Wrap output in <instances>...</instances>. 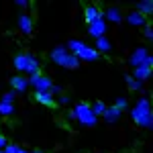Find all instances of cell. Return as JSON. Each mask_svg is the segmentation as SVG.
I'll list each match as a JSON object with an SVG mask.
<instances>
[{"label":"cell","mask_w":153,"mask_h":153,"mask_svg":"<svg viewBox=\"0 0 153 153\" xmlns=\"http://www.w3.org/2000/svg\"><path fill=\"white\" fill-rule=\"evenodd\" d=\"M35 102H39L41 106H47V108H55V96L51 92H35Z\"/></svg>","instance_id":"obj_15"},{"label":"cell","mask_w":153,"mask_h":153,"mask_svg":"<svg viewBox=\"0 0 153 153\" xmlns=\"http://www.w3.org/2000/svg\"><path fill=\"white\" fill-rule=\"evenodd\" d=\"M6 145H8V139H6V137H4V135L0 133V149H4Z\"/></svg>","instance_id":"obj_28"},{"label":"cell","mask_w":153,"mask_h":153,"mask_svg":"<svg viewBox=\"0 0 153 153\" xmlns=\"http://www.w3.org/2000/svg\"><path fill=\"white\" fill-rule=\"evenodd\" d=\"M151 53H149V49L145 47V45H141V47H137V49H133V53L129 55V63H131V68H139V65H143L145 63V59L149 57Z\"/></svg>","instance_id":"obj_9"},{"label":"cell","mask_w":153,"mask_h":153,"mask_svg":"<svg viewBox=\"0 0 153 153\" xmlns=\"http://www.w3.org/2000/svg\"><path fill=\"white\" fill-rule=\"evenodd\" d=\"M151 74H153V68H149V65H139V68H133V74H131V78L133 80H137V82H141L145 84L149 78H151Z\"/></svg>","instance_id":"obj_12"},{"label":"cell","mask_w":153,"mask_h":153,"mask_svg":"<svg viewBox=\"0 0 153 153\" xmlns=\"http://www.w3.org/2000/svg\"><path fill=\"white\" fill-rule=\"evenodd\" d=\"M33 153H45V151H41V149H35V151H33Z\"/></svg>","instance_id":"obj_29"},{"label":"cell","mask_w":153,"mask_h":153,"mask_svg":"<svg viewBox=\"0 0 153 153\" xmlns=\"http://www.w3.org/2000/svg\"><path fill=\"white\" fill-rule=\"evenodd\" d=\"M10 88L14 94H25L29 90V80L27 76H21V74H14L10 78Z\"/></svg>","instance_id":"obj_10"},{"label":"cell","mask_w":153,"mask_h":153,"mask_svg":"<svg viewBox=\"0 0 153 153\" xmlns=\"http://www.w3.org/2000/svg\"><path fill=\"white\" fill-rule=\"evenodd\" d=\"M0 153H6V151H4V149H0Z\"/></svg>","instance_id":"obj_30"},{"label":"cell","mask_w":153,"mask_h":153,"mask_svg":"<svg viewBox=\"0 0 153 153\" xmlns=\"http://www.w3.org/2000/svg\"><path fill=\"white\" fill-rule=\"evenodd\" d=\"M16 27H19V31H21L23 35L31 37V35H33V31H35V21H33L31 14L23 12V14H19V19H16Z\"/></svg>","instance_id":"obj_6"},{"label":"cell","mask_w":153,"mask_h":153,"mask_svg":"<svg viewBox=\"0 0 153 153\" xmlns=\"http://www.w3.org/2000/svg\"><path fill=\"white\" fill-rule=\"evenodd\" d=\"M14 4H16V6H19V8H27V6H29V4H31V2H29V0H16V2H14Z\"/></svg>","instance_id":"obj_27"},{"label":"cell","mask_w":153,"mask_h":153,"mask_svg":"<svg viewBox=\"0 0 153 153\" xmlns=\"http://www.w3.org/2000/svg\"><path fill=\"white\" fill-rule=\"evenodd\" d=\"M131 118L141 129L149 131L153 127V110H151V98L149 96H141L137 100V104L131 108Z\"/></svg>","instance_id":"obj_1"},{"label":"cell","mask_w":153,"mask_h":153,"mask_svg":"<svg viewBox=\"0 0 153 153\" xmlns=\"http://www.w3.org/2000/svg\"><path fill=\"white\" fill-rule=\"evenodd\" d=\"M14 98H16V94H14L12 90H8L6 94H2V98H0V102H8V104H14Z\"/></svg>","instance_id":"obj_24"},{"label":"cell","mask_w":153,"mask_h":153,"mask_svg":"<svg viewBox=\"0 0 153 153\" xmlns=\"http://www.w3.org/2000/svg\"><path fill=\"white\" fill-rule=\"evenodd\" d=\"M123 21H127V25H131V27H145V25L149 23L143 14H139L137 10H131L129 14H125V19Z\"/></svg>","instance_id":"obj_14"},{"label":"cell","mask_w":153,"mask_h":153,"mask_svg":"<svg viewBox=\"0 0 153 153\" xmlns=\"http://www.w3.org/2000/svg\"><path fill=\"white\" fill-rule=\"evenodd\" d=\"M133 10H137L139 14H143L145 19H149V16L153 14V0H139V2L135 4Z\"/></svg>","instance_id":"obj_16"},{"label":"cell","mask_w":153,"mask_h":153,"mask_svg":"<svg viewBox=\"0 0 153 153\" xmlns=\"http://www.w3.org/2000/svg\"><path fill=\"white\" fill-rule=\"evenodd\" d=\"M114 108H117V110H120V112H125V110H127V108H129V100H127V98H125V96H118L117 100H114Z\"/></svg>","instance_id":"obj_22"},{"label":"cell","mask_w":153,"mask_h":153,"mask_svg":"<svg viewBox=\"0 0 153 153\" xmlns=\"http://www.w3.org/2000/svg\"><path fill=\"white\" fill-rule=\"evenodd\" d=\"M90 110H92V114H94V117L98 118V117H102V114H104L106 104L102 102V100H96L94 104H90Z\"/></svg>","instance_id":"obj_21"},{"label":"cell","mask_w":153,"mask_h":153,"mask_svg":"<svg viewBox=\"0 0 153 153\" xmlns=\"http://www.w3.org/2000/svg\"><path fill=\"white\" fill-rule=\"evenodd\" d=\"M94 49L100 53V55H104V53H110L112 51V41L108 39V37H100V39H96V45Z\"/></svg>","instance_id":"obj_17"},{"label":"cell","mask_w":153,"mask_h":153,"mask_svg":"<svg viewBox=\"0 0 153 153\" xmlns=\"http://www.w3.org/2000/svg\"><path fill=\"white\" fill-rule=\"evenodd\" d=\"M125 84L129 86V90L143 94V84H141V82H137V80H133V78H131V74H125Z\"/></svg>","instance_id":"obj_19"},{"label":"cell","mask_w":153,"mask_h":153,"mask_svg":"<svg viewBox=\"0 0 153 153\" xmlns=\"http://www.w3.org/2000/svg\"><path fill=\"white\" fill-rule=\"evenodd\" d=\"M49 92H51V94H53V96H61V92H63V88H61V86H59V84H53V86H51V90H49Z\"/></svg>","instance_id":"obj_26"},{"label":"cell","mask_w":153,"mask_h":153,"mask_svg":"<svg viewBox=\"0 0 153 153\" xmlns=\"http://www.w3.org/2000/svg\"><path fill=\"white\" fill-rule=\"evenodd\" d=\"M12 63H14V70L21 76H25V74H29V76L41 74V59L37 57L35 53H31V51H19L12 57Z\"/></svg>","instance_id":"obj_2"},{"label":"cell","mask_w":153,"mask_h":153,"mask_svg":"<svg viewBox=\"0 0 153 153\" xmlns=\"http://www.w3.org/2000/svg\"><path fill=\"white\" fill-rule=\"evenodd\" d=\"M49 57H51V61H53L55 65L63 68V70H78V68H80V61L65 49V45H55V47L51 49Z\"/></svg>","instance_id":"obj_3"},{"label":"cell","mask_w":153,"mask_h":153,"mask_svg":"<svg viewBox=\"0 0 153 153\" xmlns=\"http://www.w3.org/2000/svg\"><path fill=\"white\" fill-rule=\"evenodd\" d=\"M55 104H57V106H70L71 104V98H70V96H65V94H61V96L55 98Z\"/></svg>","instance_id":"obj_23"},{"label":"cell","mask_w":153,"mask_h":153,"mask_svg":"<svg viewBox=\"0 0 153 153\" xmlns=\"http://www.w3.org/2000/svg\"><path fill=\"white\" fill-rule=\"evenodd\" d=\"M27 80H29V86L35 88V92H49L51 86L55 84L47 74H35V76H29Z\"/></svg>","instance_id":"obj_5"},{"label":"cell","mask_w":153,"mask_h":153,"mask_svg":"<svg viewBox=\"0 0 153 153\" xmlns=\"http://www.w3.org/2000/svg\"><path fill=\"white\" fill-rule=\"evenodd\" d=\"M102 19L106 21V25H120L125 14H123V10L118 6H108V8L102 10Z\"/></svg>","instance_id":"obj_8"},{"label":"cell","mask_w":153,"mask_h":153,"mask_svg":"<svg viewBox=\"0 0 153 153\" xmlns=\"http://www.w3.org/2000/svg\"><path fill=\"white\" fill-rule=\"evenodd\" d=\"M143 37H145L147 41H151V39H153V27H151V23H147L145 27H143Z\"/></svg>","instance_id":"obj_25"},{"label":"cell","mask_w":153,"mask_h":153,"mask_svg":"<svg viewBox=\"0 0 153 153\" xmlns=\"http://www.w3.org/2000/svg\"><path fill=\"white\" fill-rule=\"evenodd\" d=\"M14 112H16V106H14V104H8V102H0V117L8 118V117H12Z\"/></svg>","instance_id":"obj_20"},{"label":"cell","mask_w":153,"mask_h":153,"mask_svg":"<svg viewBox=\"0 0 153 153\" xmlns=\"http://www.w3.org/2000/svg\"><path fill=\"white\" fill-rule=\"evenodd\" d=\"M100 19H102V10H100L96 4H88V6L84 8V21L88 25L96 23V21H100Z\"/></svg>","instance_id":"obj_13"},{"label":"cell","mask_w":153,"mask_h":153,"mask_svg":"<svg viewBox=\"0 0 153 153\" xmlns=\"http://www.w3.org/2000/svg\"><path fill=\"white\" fill-rule=\"evenodd\" d=\"M74 57L78 59V61H98V59H100V53H98L94 47H90V45L84 43L82 47L74 53Z\"/></svg>","instance_id":"obj_7"},{"label":"cell","mask_w":153,"mask_h":153,"mask_svg":"<svg viewBox=\"0 0 153 153\" xmlns=\"http://www.w3.org/2000/svg\"><path fill=\"white\" fill-rule=\"evenodd\" d=\"M120 114H123V112H120V110H117L114 106H106L102 118H104V123H108V125H114V123H118Z\"/></svg>","instance_id":"obj_18"},{"label":"cell","mask_w":153,"mask_h":153,"mask_svg":"<svg viewBox=\"0 0 153 153\" xmlns=\"http://www.w3.org/2000/svg\"><path fill=\"white\" fill-rule=\"evenodd\" d=\"M106 31H108V25H106L104 19L96 21V23L88 25V35L92 39H100V37H106Z\"/></svg>","instance_id":"obj_11"},{"label":"cell","mask_w":153,"mask_h":153,"mask_svg":"<svg viewBox=\"0 0 153 153\" xmlns=\"http://www.w3.org/2000/svg\"><path fill=\"white\" fill-rule=\"evenodd\" d=\"M71 114H74V123H80L82 127H96V123H98V118L90 110V104L84 100L71 108Z\"/></svg>","instance_id":"obj_4"}]
</instances>
